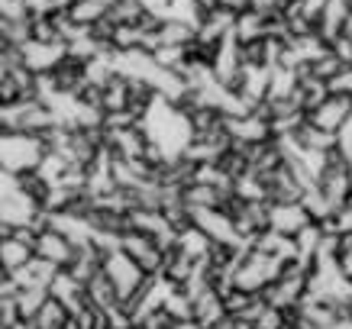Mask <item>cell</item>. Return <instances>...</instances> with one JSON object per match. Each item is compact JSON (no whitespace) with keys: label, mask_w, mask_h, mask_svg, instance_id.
<instances>
[{"label":"cell","mask_w":352,"mask_h":329,"mask_svg":"<svg viewBox=\"0 0 352 329\" xmlns=\"http://www.w3.org/2000/svg\"><path fill=\"white\" fill-rule=\"evenodd\" d=\"M58 126V117L49 100L43 97H26L20 104L0 106V129L3 133H26V136H45L49 129Z\"/></svg>","instance_id":"cell-1"},{"label":"cell","mask_w":352,"mask_h":329,"mask_svg":"<svg viewBox=\"0 0 352 329\" xmlns=\"http://www.w3.org/2000/svg\"><path fill=\"white\" fill-rule=\"evenodd\" d=\"M43 136H26V133H3L0 139V171H13V174H26V171H39L45 161Z\"/></svg>","instance_id":"cell-2"},{"label":"cell","mask_w":352,"mask_h":329,"mask_svg":"<svg viewBox=\"0 0 352 329\" xmlns=\"http://www.w3.org/2000/svg\"><path fill=\"white\" fill-rule=\"evenodd\" d=\"M104 271L110 275V281L117 284V291H120V300H129L133 294H136L139 287L146 284L152 275H146L142 268L129 258L123 249H117V252H110L107 258H104Z\"/></svg>","instance_id":"cell-3"},{"label":"cell","mask_w":352,"mask_h":329,"mask_svg":"<svg viewBox=\"0 0 352 329\" xmlns=\"http://www.w3.org/2000/svg\"><path fill=\"white\" fill-rule=\"evenodd\" d=\"M120 249L136 262L146 275H162V265H165V249H162L152 236L139 233V229H133V233H126L123 239H120Z\"/></svg>","instance_id":"cell-4"},{"label":"cell","mask_w":352,"mask_h":329,"mask_svg":"<svg viewBox=\"0 0 352 329\" xmlns=\"http://www.w3.org/2000/svg\"><path fill=\"white\" fill-rule=\"evenodd\" d=\"M349 120H352V97L349 94H330L320 106H314L307 113L310 126L323 129V133H333V136H336L340 129L349 126Z\"/></svg>","instance_id":"cell-5"},{"label":"cell","mask_w":352,"mask_h":329,"mask_svg":"<svg viewBox=\"0 0 352 329\" xmlns=\"http://www.w3.org/2000/svg\"><path fill=\"white\" fill-rule=\"evenodd\" d=\"M104 133H107V149L113 152V159H146L152 139L142 123L129 129H104Z\"/></svg>","instance_id":"cell-6"},{"label":"cell","mask_w":352,"mask_h":329,"mask_svg":"<svg viewBox=\"0 0 352 329\" xmlns=\"http://www.w3.org/2000/svg\"><path fill=\"white\" fill-rule=\"evenodd\" d=\"M75 252H78V242L72 236H65L62 229H55V226H45L43 233H39V242H36V255L45 258V262H52L55 268H68L75 262Z\"/></svg>","instance_id":"cell-7"},{"label":"cell","mask_w":352,"mask_h":329,"mask_svg":"<svg viewBox=\"0 0 352 329\" xmlns=\"http://www.w3.org/2000/svg\"><path fill=\"white\" fill-rule=\"evenodd\" d=\"M194 323L201 329H223L230 323V310H226V300L217 287H207L204 294L194 297Z\"/></svg>","instance_id":"cell-8"},{"label":"cell","mask_w":352,"mask_h":329,"mask_svg":"<svg viewBox=\"0 0 352 329\" xmlns=\"http://www.w3.org/2000/svg\"><path fill=\"white\" fill-rule=\"evenodd\" d=\"M49 81H52L55 94H68V97L78 94L87 84V62H81L75 55H65L62 62L49 71Z\"/></svg>","instance_id":"cell-9"},{"label":"cell","mask_w":352,"mask_h":329,"mask_svg":"<svg viewBox=\"0 0 352 329\" xmlns=\"http://www.w3.org/2000/svg\"><path fill=\"white\" fill-rule=\"evenodd\" d=\"M65 55H68L65 43H36V39H30L23 45V62H26V68L32 75H49Z\"/></svg>","instance_id":"cell-10"},{"label":"cell","mask_w":352,"mask_h":329,"mask_svg":"<svg viewBox=\"0 0 352 329\" xmlns=\"http://www.w3.org/2000/svg\"><path fill=\"white\" fill-rule=\"evenodd\" d=\"M226 126L233 133L236 142H245V146H256V142H272L275 133H272V120L258 117L256 110L245 113V117H226Z\"/></svg>","instance_id":"cell-11"},{"label":"cell","mask_w":352,"mask_h":329,"mask_svg":"<svg viewBox=\"0 0 352 329\" xmlns=\"http://www.w3.org/2000/svg\"><path fill=\"white\" fill-rule=\"evenodd\" d=\"M49 294H52L55 300H62L65 307L72 310V317H75L81 307H87V304H91V300H87V287L81 284L72 271H65V268L55 275L52 284H49Z\"/></svg>","instance_id":"cell-12"},{"label":"cell","mask_w":352,"mask_h":329,"mask_svg":"<svg viewBox=\"0 0 352 329\" xmlns=\"http://www.w3.org/2000/svg\"><path fill=\"white\" fill-rule=\"evenodd\" d=\"M233 23H236V16H230V13L210 10V13H207V16L201 20V26H197V43L220 49V45H223L226 39L233 36Z\"/></svg>","instance_id":"cell-13"},{"label":"cell","mask_w":352,"mask_h":329,"mask_svg":"<svg viewBox=\"0 0 352 329\" xmlns=\"http://www.w3.org/2000/svg\"><path fill=\"white\" fill-rule=\"evenodd\" d=\"M310 213L304 210V203H272V229L285 236H298L304 226H310Z\"/></svg>","instance_id":"cell-14"},{"label":"cell","mask_w":352,"mask_h":329,"mask_svg":"<svg viewBox=\"0 0 352 329\" xmlns=\"http://www.w3.org/2000/svg\"><path fill=\"white\" fill-rule=\"evenodd\" d=\"M197 265H201V262L188 258L182 249H168V252H165V265H162V277H165L168 284H175V287H184L194 277Z\"/></svg>","instance_id":"cell-15"},{"label":"cell","mask_w":352,"mask_h":329,"mask_svg":"<svg viewBox=\"0 0 352 329\" xmlns=\"http://www.w3.org/2000/svg\"><path fill=\"white\" fill-rule=\"evenodd\" d=\"M85 287H87V300H91L97 310H113L117 304H123V300H120L117 284L110 281V275L104 271V268H100V271H97Z\"/></svg>","instance_id":"cell-16"},{"label":"cell","mask_w":352,"mask_h":329,"mask_svg":"<svg viewBox=\"0 0 352 329\" xmlns=\"http://www.w3.org/2000/svg\"><path fill=\"white\" fill-rule=\"evenodd\" d=\"M32 258H36V249L26 245L23 239H16V236L0 239V271H20L23 265H30Z\"/></svg>","instance_id":"cell-17"},{"label":"cell","mask_w":352,"mask_h":329,"mask_svg":"<svg viewBox=\"0 0 352 329\" xmlns=\"http://www.w3.org/2000/svg\"><path fill=\"white\" fill-rule=\"evenodd\" d=\"M68 319H72V310L65 307L62 300H55L52 294H49V300L39 307V313H36L30 323H32V329H62Z\"/></svg>","instance_id":"cell-18"},{"label":"cell","mask_w":352,"mask_h":329,"mask_svg":"<svg viewBox=\"0 0 352 329\" xmlns=\"http://www.w3.org/2000/svg\"><path fill=\"white\" fill-rule=\"evenodd\" d=\"M233 43L239 45H249V43H258V39H265V20L258 16V13H243V16H236L233 23V36H230Z\"/></svg>","instance_id":"cell-19"},{"label":"cell","mask_w":352,"mask_h":329,"mask_svg":"<svg viewBox=\"0 0 352 329\" xmlns=\"http://www.w3.org/2000/svg\"><path fill=\"white\" fill-rule=\"evenodd\" d=\"M210 245H214V239L204 233V229H197V226L178 233V249H182L188 258H194V262H204V258L210 255Z\"/></svg>","instance_id":"cell-20"},{"label":"cell","mask_w":352,"mask_h":329,"mask_svg":"<svg viewBox=\"0 0 352 329\" xmlns=\"http://www.w3.org/2000/svg\"><path fill=\"white\" fill-rule=\"evenodd\" d=\"M113 110H129V78L120 71L104 84V113Z\"/></svg>","instance_id":"cell-21"},{"label":"cell","mask_w":352,"mask_h":329,"mask_svg":"<svg viewBox=\"0 0 352 329\" xmlns=\"http://www.w3.org/2000/svg\"><path fill=\"white\" fill-rule=\"evenodd\" d=\"M155 39H159V45H191L194 39H197V30H194L191 23L168 20V23H162L159 26Z\"/></svg>","instance_id":"cell-22"},{"label":"cell","mask_w":352,"mask_h":329,"mask_svg":"<svg viewBox=\"0 0 352 329\" xmlns=\"http://www.w3.org/2000/svg\"><path fill=\"white\" fill-rule=\"evenodd\" d=\"M107 13H110V7L100 3V0H72V3H68V16L75 23H81V26H94V23H100Z\"/></svg>","instance_id":"cell-23"},{"label":"cell","mask_w":352,"mask_h":329,"mask_svg":"<svg viewBox=\"0 0 352 329\" xmlns=\"http://www.w3.org/2000/svg\"><path fill=\"white\" fill-rule=\"evenodd\" d=\"M300 203H304V210L310 213V220L314 223H330L333 216H336V210L330 207V201L323 197V191L314 184V188H307L304 191V197H300Z\"/></svg>","instance_id":"cell-24"},{"label":"cell","mask_w":352,"mask_h":329,"mask_svg":"<svg viewBox=\"0 0 352 329\" xmlns=\"http://www.w3.org/2000/svg\"><path fill=\"white\" fill-rule=\"evenodd\" d=\"M146 45V32L139 30L136 23H117L113 30V49L117 52H136Z\"/></svg>","instance_id":"cell-25"},{"label":"cell","mask_w":352,"mask_h":329,"mask_svg":"<svg viewBox=\"0 0 352 329\" xmlns=\"http://www.w3.org/2000/svg\"><path fill=\"white\" fill-rule=\"evenodd\" d=\"M162 307L175 317V323H194V297H191V294H184L182 287H175L168 297H165V304H162Z\"/></svg>","instance_id":"cell-26"},{"label":"cell","mask_w":352,"mask_h":329,"mask_svg":"<svg viewBox=\"0 0 352 329\" xmlns=\"http://www.w3.org/2000/svg\"><path fill=\"white\" fill-rule=\"evenodd\" d=\"M32 20H3L0 16V43L3 45H26L32 39Z\"/></svg>","instance_id":"cell-27"},{"label":"cell","mask_w":352,"mask_h":329,"mask_svg":"<svg viewBox=\"0 0 352 329\" xmlns=\"http://www.w3.org/2000/svg\"><path fill=\"white\" fill-rule=\"evenodd\" d=\"M45 300H49V287H26V291H20L16 304H20L23 319L30 323V319L36 317V313H39V307H43Z\"/></svg>","instance_id":"cell-28"},{"label":"cell","mask_w":352,"mask_h":329,"mask_svg":"<svg viewBox=\"0 0 352 329\" xmlns=\"http://www.w3.org/2000/svg\"><path fill=\"white\" fill-rule=\"evenodd\" d=\"M142 13H146V3H142V0H113L107 16L113 23H139Z\"/></svg>","instance_id":"cell-29"},{"label":"cell","mask_w":352,"mask_h":329,"mask_svg":"<svg viewBox=\"0 0 352 329\" xmlns=\"http://www.w3.org/2000/svg\"><path fill=\"white\" fill-rule=\"evenodd\" d=\"M20 188L30 194L32 201L43 203V207H45V201H49V194H52V184H49L39 171H26V174H20Z\"/></svg>","instance_id":"cell-30"},{"label":"cell","mask_w":352,"mask_h":329,"mask_svg":"<svg viewBox=\"0 0 352 329\" xmlns=\"http://www.w3.org/2000/svg\"><path fill=\"white\" fill-rule=\"evenodd\" d=\"M307 68H310V75H314V78H320V81H327V84H330V81H333V78H336V75H340V71H342V68H346V65H342L340 58L333 55V49H330V52H327V55H320L317 62H310Z\"/></svg>","instance_id":"cell-31"},{"label":"cell","mask_w":352,"mask_h":329,"mask_svg":"<svg viewBox=\"0 0 352 329\" xmlns=\"http://www.w3.org/2000/svg\"><path fill=\"white\" fill-rule=\"evenodd\" d=\"M30 26H32V39H36V43H62L58 23H55L52 16H36Z\"/></svg>","instance_id":"cell-32"},{"label":"cell","mask_w":352,"mask_h":329,"mask_svg":"<svg viewBox=\"0 0 352 329\" xmlns=\"http://www.w3.org/2000/svg\"><path fill=\"white\" fill-rule=\"evenodd\" d=\"M236 197H243V201H268L265 197V184L258 181V174H245V178L236 181Z\"/></svg>","instance_id":"cell-33"},{"label":"cell","mask_w":352,"mask_h":329,"mask_svg":"<svg viewBox=\"0 0 352 329\" xmlns=\"http://www.w3.org/2000/svg\"><path fill=\"white\" fill-rule=\"evenodd\" d=\"M226 310H230V317H243L245 310L252 307L258 300V294H249V291H243V287H233L230 294H226Z\"/></svg>","instance_id":"cell-34"},{"label":"cell","mask_w":352,"mask_h":329,"mask_svg":"<svg viewBox=\"0 0 352 329\" xmlns=\"http://www.w3.org/2000/svg\"><path fill=\"white\" fill-rule=\"evenodd\" d=\"M288 7H291V0H252L249 10L258 13L262 20H281L288 13Z\"/></svg>","instance_id":"cell-35"},{"label":"cell","mask_w":352,"mask_h":329,"mask_svg":"<svg viewBox=\"0 0 352 329\" xmlns=\"http://www.w3.org/2000/svg\"><path fill=\"white\" fill-rule=\"evenodd\" d=\"M139 329H178V323H175V317H171L165 307H159V310H149L146 317L136 323Z\"/></svg>","instance_id":"cell-36"},{"label":"cell","mask_w":352,"mask_h":329,"mask_svg":"<svg viewBox=\"0 0 352 329\" xmlns=\"http://www.w3.org/2000/svg\"><path fill=\"white\" fill-rule=\"evenodd\" d=\"M142 120L133 113V110H113V113H104V129H129L139 126Z\"/></svg>","instance_id":"cell-37"},{"label":"cell","mask_w":352,"mask_h":329,"mask_svg":"<svg viewBox=\"0 0 352 329\" xmlns=\"http://www.w3.org/2000/svg\"><path fill=\"white\" fill-rule=\"evenodd\" d=\"M330 49H333V55H336V58L349 68V65H352V32H340V36L330 43Z\"/></svg>","instance_id":"cell-38"},{"label":"cell","mask_w":352,"mask_h":329,"mask_svg":"<svg viewBox=\"0 0 352 329\" xmlns=\"http://www.w3.org/2000/svg\"><path fill=\"white\" fill-rule=\"evenodd\" d=\"M249 7H252V0H217V10L230 13V16H243L249 13Z\"/></svg>","instance_id":"cell-39"},{"label":"cell","mask_w":352,"mask_h":329,"mask_svg":"<svg viewBox=\"0 0 352 329\" xmlns=\"http://www.w3.org/2000/svg\"><path fill=\"white\" fill-rule=\"evenodd\" d=\"M336 149H340L342 159L352 165V123L346 129H340V133H336Z\"/></svg>","instance_id":"cell-40"},{"label":"cell","mask_w":352,"mask_h":329,"mask_svg":"<svg viewBox=\"0 0 352 329\" xmlns=\"http://www.w3.org/2000/svg\"><path fill=\"white\" fill-rule=\"evenodd\" d=\"M62 329H81V326H78L75 319H68V323H65V326H62Z\"/></svg>","instance_id":"cell-41"},{"label":"cell","mask_w":352,"mask_h":329,"mask_svg":"<svg viewBox=\"0 0 352 329\" xmlns=\"http://www.w3.org/2000/svg\"><path fill=\"white\" fill-rule=\"evenodd\" d=\"M16 329H32V323H20V326H16Z\"/></svg>","instance_id":"cell-42"},{"label":"cell","mask_w":352,"mask_h":329,"mask_svg":"<svg viewBox=\"0 0 352 329\" xmlns=\"http://www.w3.org/2000/svg\"><path fill=\"white\" fill-rule=\"evenodd\" d=\"M100 3H107V7H110V3H113V0H100Z\"/></svg>","instance_id":"cell-43"},{"label":"cell","mask_w":352,"mask_h":329,"mask_svg":"<svg viewBox=\"0 0 352 329\" xmlns=\"http://www.w3.org/2000/svg\"><path fill=\"white\" fill-rule=\"evenodd\" d=\"M349 123H352V120H349Z\"/></svg>","instance_id":"cell-44"},{"label":"cell","mask_w":352,"mask_h":329,"mask_svg":"<svg viewBox=\"0 0 352 329\" xmlns=\"http://www.w3.org/2000/svg\"><path fill=\"white\" fill-rule=\"evenodd\" d=\"M223 329H226V326H223Z\"/></svg>","instance_id":"cell-45"}]
</instances>
